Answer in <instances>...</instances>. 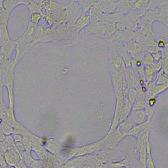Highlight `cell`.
I'll use <instances>...</instances> for the list:
<instances>
[{
    "label": "cell",
    "mask_w": 168,
    "mask_h": 168,
    "mask_svg": "<svg viewBox=\"0 0 168 168\" xmlns=\"http://www.w3.org/2000/svg\"><path fill=\"white\" fill-rule=\"evenodd\" d=\"M13 128L8 124L6 121H3V123L0 125V130H1L5 135H11L13 133Z\"/></svg>",
    "instance_id": "obj_1"
},
{
    "label": "cell",
    "mask_w": 168,
    "mask_h": 168,
    "mask_svg": "<svg viewBox=\"0 0 168 168\" xmlns=\"http://www.w3.org/2000/svg\"><path fill=\"white\" fill-rule=\"evenodd\" d=\"M21 2L17 1H4L3 2V6L5 10L10 14L12 11L15 6H16L19 3H21Z\"/></svg>",
    "instance_id": "obj_2"
},
{
    "label": "cell",
    "mask_w": 168,
    "mask_h": 168,
    "mask_svg": "<svg viewBox=\"0 0 168 168\" xmlns=\"http://www.w3.org/2000/svg\"><path fill=\"white\" fill-rule=\"evenodd\" d=\"M14 139L12 136V134L11 135H5V140L3 142H5L8 146L9 148H10L12 147L13 144H14Z\"/></svg>",
    "instance_id": "obj_3"
},
{
    "label": "cell",
    "mask_w": 168,
    "mask_h": 168,
    "mask_svg": "<svg viewBox=\"0 0 168 168\" xmlns=\"http://www.w3.org/2000/svg\"><path fill=\"white\" fill-rule=\"evenodd\" d=\"M13 137L14 139V140L16 141V142H19V141L21 140V136L19 134H14Z\"/></svg>",
    "instance_id": "obj_4"
},
{
    "label": "cell",
    "mask_w": 168,
    "mask_h": 168,
    "mask_svg": "<svg viewBox=\"0 0 168 168\" xmlns=\"http://www.w3.org/2000/svg\"><path fill=\"white\" fill-rule=\"evenodd\" d=\"M3 87H0V101H3Z\"/></svg>",
    "instance_id": "obj_5"
},
{
    "label": "cell",
    "mask_w": 168,
    "mask_h": 168,
    "mask_svg": "<svg viewBox=\"0 0 168 168\" xmlns=\"http://www.w3.org/2000/svg\"><path fill=\"white\" fill-rule=\"evenodd\" d=\"M5 108H6L5 107V104L3 102V101H0V111L2 110L3 109H4Z\"/></svg>",
    "instance_id": "obj_6"
},
{
    "label": "cell",
    "mask_w": 168,
    "mask_h": 168,
    "mask_svg": "<svg viewBox=\"0 0 168 168\" xmlns=\"http://www.w3.org/2000/svg\"><path fill=\"white\" fill-rule=\"evenodd\" d=\"M155 102H156V101H155L154 99H151V100H150V101H149V103H150V105H151V106H153Z\"/></svg>",
    "instance_id": "obj_7"
},
{
    "label": "cell",
    "mask_w": 168,
    "mask_h": 168,
    "mask_svg": "<svg viewBox=\"0 0 168 168\" xmlns=\"http://www.w3.org/2000/svg\"><path fill=\"white\" fill-rule=\"evenodd\" d=\"M3 1H0V9H3Z\"/></svg>",
    "instance_id": "obj_8"
},
{
    "label": "cell",
    "mask_w": 168,
    "mask_h": 168,
    "mask_svg": "<svg viewBox=\"0 0 168 168\" xmlns=\"http://www.w3.org/2000/svg\"><path fill=\"white\" fill-rule=\"evenodd\" d=\"M3 120H2V118L1 117H0V125L2 124V123H3Z\"/></svg>",
    "instance_id": "obj_9"
},
{
    "label": "cell",
    "mask_w": 168,
    "mask_h": 168,
    "mask_svg": "<svg viewBox=\"0 0 168 168\" xmlns=\"http://www.w3.org/2000/svg\"><path fill=\"white\" fill-rule=\"evenodd\" d=\"M137 65H140V62H139V63H137Z\"/></svg>",
    "instance_id": "obj_10"
},
{
    "label": "cell",
    "mask_w": 168,
    "mask_h": 168,
    "mask_svg": "<svg viewBox=\"0 0 168 168\" xmlns=\"http://www.w3.org/2000/svg\"><path fill=\"white\" fill-rule=\"evenodd\" d=\"M9 168H15V167H14L13 166H11L10 167H9Z\"/></svg>",
    "instance_id": "obj_11"
}]
</instances>
